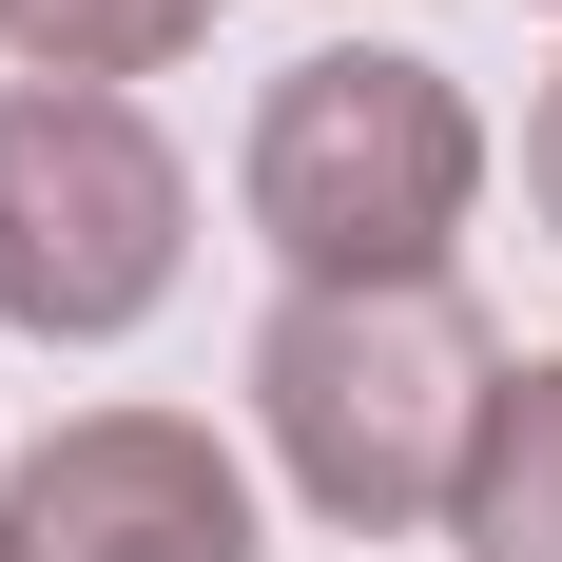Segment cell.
Masks as SVG:
<instances>
[{
	"label": "cell",
	"instance_id": "6da1fadb",
	"mask_svg": "<svg viewBox=\"0 0 562 562\" xmlns=\"http://www.w3.org/2000/svg\"><path fill=\"white\" fill-rule=\"evenodd\" d=\"M485 407H505V349H485L465 272L272 291V330H252V427H272L291 505L349 524V543L447 524V505H465V465H485Z\"/></svg>",
	"mask_w": 562,
	"mask_h": 562
},
{
	"label": "cell",
	"instance_id": "7a4b0ae2",
	"mask_svg": "<svg viewBox=\"0 0 562 562\" xmlns=\"http://www.w3.org/2000/svg\"><path fill=\"white\" fill-rule=\"evenodd\" d=\"M233 214L272 233L291 291H389L447 272V233L485 214V116H465L447 58L407 40H330L252 98V156H233Z\"/></svg>",
	"mask_w": 562,
	"mask_h": 562
},
{
	"label": "cell",
	"instance_id": "3957f363",
	"mask_svg": "<svg viewBox=\"0 0 562 562\" xmlns=\"http://www.w3.org/2000/svg\"><path fill=\"white\" fill-rule=\"evenodd\" d=\"M194 252V175L136 98L78 78H0V330L40 349H116Z\"/></svg>",
	"mask_w": 562,
	"mask_h": 562
},
{
	"label": "cell",
	"instance_id": "277c9868",
	"mask_svg": "<svg viewBox=\"0 0 562 562\" xmlns=\"http://www.w3.org/2000/svg\"><path fill=\"white\" fill-rule=\"evenodd\" d=\"M0 562H272V524L194 407H78L0 465Z\"/></svg>",
	"mask_w": 562,
	"mask_h": 562
},
{
	"label": "cell",
	"instance_id": "5b68a950",
	"mask_svg": "<svg viewBox=\"0 0 562 562\" xmlns=\"http://www.w3.org/2000/svg\"><path fill=\"white\" fill-rule=\"evenodd\" d=\"M465 562H562V349H524L505 407H485V465H465V505H447Z\"/></svg>",
	"mask_w": 562,
	"mask_h": 562
},
{
	"label": "cell",
	"instance_id": "8992f818",
	"mask_svg": "<svg viewBox=\"0 0 562 562\" xmlns=\"http://www.w3.org/2000/svg\"><path fill=\"white\" fill-rule=\"evenodd\" d=\"M194 40H214V0H0V58L20 78H78V98H116V78H156Z\"/></svg>",
	"mask_w": 562,
	"mask_h": 562
},
{
	"label": "cell",
	"instance_id": "52a82bcc",
	"mask_svg": "<svg viewBox=\"0 0 562 562\" xmlns=\"http://www.w3.org/2000/svg\"><path fill=\"white\" fill-rule=\"evenodd\" d=\"M524 194H543V233H562V78H543V116H524Z\"/></svg>",
	"mask_w": 562,
	"mask_h": 562
},
{
	"label": "cell",
	"instance_id": "ba28073f",
	"mask_svg": "<svg viewBox=\"0 0 562 562\" xmlns=\"http://www.w3.org/2000/svg\"><path fill=\"white\" fill-rule=\"evenodd\" d=\"M543 20H562V0H543Z\"/></svg>",
	"mask_w": 562,
	"mask_h": 562
}]
</instances>
